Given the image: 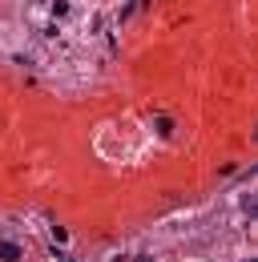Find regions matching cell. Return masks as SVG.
Wrapping results in <instances>:
<instances>
[{
	"instance_id": "cell-1",
	"label": "cell",
	"mask_w": 258,
	"mask_h": 262,
	"mask_svg": "<svg viewBox=\"0 0 258 262\" xmlns=\"http://www.w3.org/2000/svg\"><path fill=\"white\" fill-rule=\"evenodd\" d=\"M0 262H20V246L16 242H0Z\"/></svg>"
}]
</instances>
